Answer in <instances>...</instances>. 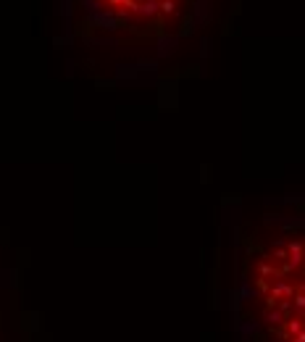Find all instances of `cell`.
<instances>
[{
	"label": "cell",
	"mask_w": 305,
	"mask_h": 342,
	"mask_svg": "<svg viewBox=\"0 0 305 342\" xmlns=\"http://www.w3.org/2000/svg\"><path fill=\"white\" fill-rule=\"evenodd\" d=\"M205 0H55V48L95 58L118 50H163L198 26Z\"/></svg>",
	"instance_id": "6da1fadb"
}]
</instances>
